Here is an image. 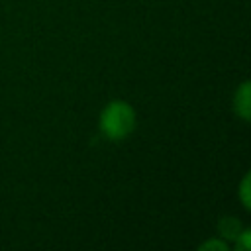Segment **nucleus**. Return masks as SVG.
Instances as JSON below:
<instances>
[{"instance_id": "nucleus-6", "label": "nucleus", "mask_w": 251, "mask_h": 251, "mask_svg": "<svg viewBox=\"0 0 251 251\" xmlns=\"http://www.w3.org/2000/svg\"><path fill=\"white\" fill-rule=\"evenodd\" d=\"M249 245H251V229L249 227H243L239 231V235L235 237V247L241 249V251H247Z\"/></svg>"}, {"instance_id": "nucleus-5", "label": "nucleus", "mask_w": 251, "mask_h": 251, "mask_svg": "<svg viewBox=\"0 0 251 251\" xmlns=\"http://www.w3.org/2000/svg\"><path fill=\"white\" fill-rule=\"evenodd\" d=\"M249 182H251V178H249V175H245L243 178H241V184H239V200H241V204H243V208L245 210H249L251 208V198H249Z\"/></svg>"}, {"instance_id": "nucleus-4", "label": "nucleus", "mask_w": 251, "mask_h": 251, "mask_svg": "<svg viewBox=\"0 0 251 251\" xmlns=\"http://www.w3.org/2000/svg\"><path fill=\"white\" fill-rule=\"evenodd\" d=\"M200 251H227L229 245L226 243V239H220V237H214V239H208L204 243L198 245Z\"/></svg>"}, {"instance_id": "nucleus-1", "label": "nucleus", "mask_w": 251, "mask_h": 251, "mask_svg": "<svg viewBox=\"0 0 251 251\" xmlns=\"http://www.w3.org/2000/svg\"><path fill=\"white\" fill-rule=\"evenodd\" d=\"M135 124H137V114L133 106L126 100L108 102L102 108L100 120H98V127L102 135L110 141H122L127 135H131V131L135 129Z\"/></svg>"}, {"instance_id": "nucleus-3", "label": "nucleus", "mask_w": 251, "mask_h": 251, "mask_svg": "<svg viewBox=\"0 0 251 251\" xmlns=\"http://www.w3.org/2000/svg\"><path fill=\"white\" fill-rule=\"evenodd\" d=\"M218 229H220V235H222L224 239H235V237L239 235V231L243 229V226H241V222H239L237 218H233V216H224V218L220 220V224H218Z\"/></svg>"}, {"instance_id": "nucleus-2", "label": "nucleus", "mask_w": 251, "mask_h": 251, "mask_svg": "<svg viewBox=\"0 0 251 251\" xmlns=\"http://www.w3.org/2000/svg\"><path fill=\"white\" fill-rule=\"evenodd\" d=\"M233 112L243 122L251 120V86L247 80H243L237 86V90L233 92Z\"/></svg>"}]
</instances>
